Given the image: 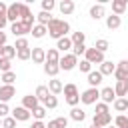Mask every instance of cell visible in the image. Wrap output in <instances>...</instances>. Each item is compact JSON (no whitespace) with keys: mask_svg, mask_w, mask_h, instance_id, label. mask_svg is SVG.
<instances>
[{"mask_svg":"<svg viewBox=\"0 0 128 128\" xmlns=\"http://www.w3.org/2000/svg\"><path fill=\"white\" fill-rule=\"evenodd\" d=\"M74 8H76V4H74L72 0H62V2L58 4V10H60V14H62V16L72 14V12H74Z\"/></svg>","mask_w":128,"mask_h":128,"instance_id":"18","label":"cell"},{"mask_svg":"<svg viewBox=\"0 0 128 128\" xmlns=\"http://www.w3.org/2000/svg\"><path fill=\"white\" fill-rule=\"evenodd\" d=\"M46 128H68V118L66 116H58L54 120H48Z\"/></svg>","mask_w":128,"mask_h":128,"instance_id":"23","label":"cell"},{"mask_svg":"<svg viewBox=\"0 0 128 128\" xmlns=\"http://www.w3.org/2000/svg\"><path fill=\"white\" fill-rule=\"evenodd\" d=\"M2 128H16V120H14L12 116L4 118V120H2Z\"/></svg>","mask_w":128,"mask_h":128,"instance_id":"47","label":"cell"},{"mask_svg":"<svg viewBox=\"0 0 128 128\" xmlns=\"http://www.w3.org/2000/svg\"><path fill=\"white\" fill-rule=\"evenodd\" d=\"M126 112H128V110H126Z\"/></svg>","mask_w":128,"mask_h":128,"instance_id":"56","label":"cell"},{"mask_svg":"<svg viewBox=\"0 0 128 128\" xmlns=\"http://www.w3.org/2000/svg\"><path fill=\"white\" fill-rule=\"evenodd\" d=\"M52 14L50 12H44V10H40L38 14H36V20H38V24H42V26H48L50 22H52Z\"/></svg>","mask_w":128,"mask_h":128,"instance_id":"25","label":"cell"},{"mask_svg":"<svg viewBox=\"0 0 128 128\" xmlns=\"http://www.w3.org/2000/svg\"><path fill=\"white\" fill-rule=\"evenodd\" d=\"M94 114H110L108 104H104V102H96V112H94Z\"/></svg>","mask_w":128,"mask_h":128,"instance_id":"45","label":"cell"},{"mask_svg":"<svg viewBox=\"0 0 128 128\" xmlns=\"http://www.w3.org/2000/svg\"><path fill=\"white\" fill-rule=\"evenodd\" d=\"M70 40H72V44H84V40H86V34L84 32H72L70 34Z\"/></svg>","mask_w":128,"mask_h":128,"instance_id":"36","label":"cell"},{"mask_svg":"<svg viewBox=\"0 0 128 128\" xmlns=\"http://www.w3.org/2000/svg\"><path fill=\"white\" fill-rule=\"evenodd\" d=\"M128 8V0H112V14L122 16Z\"/></svg>","mask_w":128,"mask_h":128,"instance_id":"17","label":"cell"},{"mask_svg":"<svg viewBox=\"0 0 128 128\" xmlns=\"http://www.w3.org/2000/svg\"><path fill=\"white\" fill-rule=\"evenodd\" d=\"M72 40H70V36H64V38H60V40H56V50L58 52H62V54H68V50H72Z\"/></svg>","mask_w":128,"mask_h":128,"instance_id":"14","label":"cell"},{"mask_svg":"<svg viewBox=\"0 0 128 128\" xmlns=\"http://www.w3.org/2000/svg\"><path fill=\"white\" fill-rule=\"evenodd\" d=\"M6 18L8 22H20L22 18V2H14V4H8V12H6Z\"/></svg>","mask_w":128,"mask_h":128,"instance_id":"3","label":"cell"},{"mask_svg":"<svg viewBox=\"0 0 128 128\" xmlns=\"http://www.w3.org/2000/svg\"><path fill=\"white\" fill-rule=\"evenodd\" d=\"M8 114H12V110L8 108V104H4V102H0V118L4 120V118H8Z\"/></svg>","mask_w":128,"mask_h":128,"instance_id":"46","label":"cell"},{"mask_svg":"<svg viewBox=\"0 0 128 128\" xmlns=\"http://www.w3.org/2000/svg\"><path fill=\"white\" fill-rule=\"evenodd\" d=\"M46 62L58 64V62H60V52H58L56 48H48V50H46Z\"/></svg>","mask_w":128,"mask_h":128,"instance_id":"27","label":"cell"},{"mask_svg":"<svg viewBox=\"0 0 128 128\" xmlns=\"http://www.w3.org/2000/svg\"><path fill=\"white\" fill-rule=\"evenodd\" d=\"M8 24V18H6V14H0V32L4 30V26Z\"/></svg>","mask_w":128,"mask_h":128,"instance_id":"48","label":"cell"},{"mask_svg":"<svg viewBox=\"0 0 128 128\" xmlns=\"http://www.w3.org/2000/svg\"><path fill=\"white\" fill-rule=\"evenodd\" d=\"M0 80H2L6 86H14V82H16V72H12V70H10V72H4Z\"/></svg>","mask_w":128,"mask_h":128,"instance_id":"32","label":"cell"},{"mask_svg":"<svg viewBox=\"0 0 128 128\" xmlns=\"http://www.w3.org/2000/svg\"><path fill=\"white\" fill-rule=\"evenodd\" d=\"M48 90H50V94L58 96V94H62V90H64V84H62L58 78H52V80L48 82Z\"/></svg>","mask_w":128,"mask_h":128,"instance_id":"22","label":"cell"},{"mask_svg":"<svg viewBox=\"0 0 128 128\" xmlns=\"http://www.w3.org/2000/svg\"><path fill=\"white\" fill-rule=\"evenodd\" d=\"M94 48H96L98 52H102V54H104V52H106V50L110 48V42H108L106 38H98V40L94 42Z\"/></svg>","mask_w":128,"mask_h":128,"instance_id":"31","label":"cell"},{"mask_svg":"<svg viewBox=\"0 0 128 128\" xmlns=\"http://www.w3.org/2000/svg\"><path fill=\"white\" fill-rule=\"evenodd\" d=\"M14 48H16V52H18V50H26V48H30V46H28V38H16Z\"/></svg>","mask_w":128,"mask_h":128,"instance_id":"41","label":"cell"},{"mask_svg":"<svg viewBox=\"0 0 128 128\" xmlns=\"http://www.w3.org/2000/svg\"><path fill=\"white\" fill-rule=\"evenodd\" d=\"M62 92H64L66 98H70V96H78V88H76V84H72V82H70V84H64V90H62Z\"/></svg>","mask_w":128,"mask_h":128,"instance_id":"35","label":"cell"},{"mask_svg":"<svg viewBox=\"0 0 128 128\" xmlns=\"http://www.w3.org/2000/svg\"><path fill=\"white\" fill-rule=\"evenodd\" d=\"M16 58H18V60H30V58H32V48L18 50V52H16Z\"/></svg>","mask_w":128,"mask_h":128,"instance_id":"39","label":"cell"},{"mask_svg":"<svg viewBox=\"0 0 128 128\" xmlns=\"http://www.w3.org/2000/svg\"><path fill=\"white\" fill-rule=\"evenodd\" d=\"M42 106H44L46 110H54V108H58V98H56L54 94H50V96L42 102Z\"/></svg>","mask_w":128,"mask_h":128,"instance_id":"30","label":"cell"},{"mask_svg":"<svg viewBox=\"0 0 128 128\" xmlns=\"http://www.w3.org/2000/svg\"><path fill=\"white\" fill-rule=\"evenodd\" d=\"M22 106L32 112V110H36V108L40 106V100L36 98V94H26V96L22 98Z\"/></svg>","mask_w":128,"mask_h":128,"instance_id":"11","label":"cell"},{"mask_svg":"<svg viewBox=\"0 0 128 128\" xmlns=\"http://www.w3.org/2000/svg\"><path fill=\"white\" fill-rule=\"evenodd\" d=\"M114 126H116V128H124V126H128V116L118 114V116H116V120H114Z\"/></svg>","mask_w":128,"mask_h":128,"instance_id":"40","label":"cell"},{"mask_svg":"<svg viewBox=\"0 0 128 128\" xmlns=\"http://www.w3.org/2000/svg\"><path fill=\"white\" fill-rule=\"evenodd\" d=\"M56 8V2L54 0H42V10L44 12H52Z\"/></svg>","mask_w":128,"mask_h":128,"instance_id":"44","label":"cell"},{"mask_svg":"<svg viewBox=\"0 0 128 128\" xmlns=\"http://www.w3.org/2000/svg\"><path fill=\"white\" fill-rule=\"evenodd\" d=\"M6 46V32H0V48Z\"/></svg>","mask_w":128,"mask_h":128,"instance_id":"51","label":"cell"},{"mask_svg":"<svg viewBox=\"0 0 128 128\" xmlns=\"http://www.w3.org/2000/svg\"><path fill=\"white\" fill-rule=\"evenodd\" d=\"M116 82L118 80H128V60H120L116 64V72H114Z\"/></svg>","mask_w":128,"mask_h":128,"instance_id":"8","label":"cell"},{"mask_svg":"<svg viewBox=\"0 0 128 128\" xmlns=\"http://www.w3.org/2000/svg\"><path fill=\"white\" fill-rule=\"evenodd\" d=\"M112 106H114L116 112H126L128 110V98H116Z\"/></svg>","mask_w":128,"mask_h":128,"instance_id":"29","label":"cell"},{"mask_svg":"<svg viewBox=\"0 0 128 128\" xmlns=\"http://www.w3.org/2000/svg\"><path fill=\"white\" fill-rule=\"evenodd\" d=\"M86 50H88V48H86V44H74V46H72V54H74L76 58H78V56H84V54H86Z\"/></svg>","mask_w":128,"mask_h":128,"instance_id":"37","label":"cell"},{"mask_svg":"<svg viewBox=\"0 0 128 128\" xmlns=\"http://www.w3.org/2000/svg\"><path fill=\"white\" fill-rule=\"evenodd\" d=\"M30 128H46V124H44V122H42V120H34V122H32V126H30Z\"/></svg>","mask_w":128,"mask_h":128,"instance_id":"49","label":"cell"},{"mask_svg":"<svg viewBox=\"0 0 128 128\" xmlns=\"http://www.w3.org/2000/svg\"><path fill=\"white\" fill-rule=\"evenodd\" d=\"M32 62H34V64H44V62H46V50H44L42 46L32 48Z\"/></svg>","mask_w":128,"mask_h":128,"instance_id":"15","label":"cell"},{"mask_svg":"<svg viewBox=\"0 0 128 128\" xmlns=\"http://www.w3.org/2000/svg\"><path fill=\"white\" fill-rule=\"evenodd\" d=\"M102 74H100V70H92L90 74H88V84H90V88H98L100 84H102Z\"/></svg>","mask_w":128,"mask_h":128,"instance_id":"19","label":"cell"},{"mask_svg":"<svg viewBox=\"0 0 128 128\" xmlns=\"http://www.w3.org/2000/svg\"><path fill=\"white\" fill-rule=\"evenodd\" d=\"M78 68H80V72H86V74H90V72H92V64H90L86 58H82V60H80Z\"/></svg>","mask_w":128,"mask_h":128,"instance_id":"42","label":"cell"},{"mask_svg":"<svg viewBox=\"0 0 128 128\" xmlns=\"http://www.w3.org/2000/svg\"><path fill=\"white\" fill-rule=\"evenodd\" d=\"M90 128H100V126H94V124H92V126H90Z\"/></svg>","mask_w":128,"mask_h":128,"instance_id":"52","label":"cell"},{"mask_svg":"<svg viewBox=\"0 0 128 128\" xmlns=\"http://www.w3.org/2000/svg\"><path fill=\"white\" fill-rule=\"evenodd\" d=\"M60 72V66L58 64H52V62H44V74L46 76H52L56 78V74Z\"/></svg>","mask_w":128,"mask_h":128,"instance_id":"26","label":"cell"},{"mask_svg":"<svg viewBox=\"0 0 128 128\" xmlns=\"http://www.w3.org/2000/svg\"><path fill=\"white\" fill-rule=\"evenodd\" d=\"M34 94H36V98H38L40 102H44V100H46V98L50 96V90H48V86H38Z\"/></svg>","mask_w":128,"mask_h":128,"instance_id":"33","label":"cell"},{"mask_svg":"<svg viewBox=\"0 0 128 128\" xmlns=\"http://www.w3.org/2000/svg\"><path fill=\"white\" fill-rule=\"evenodd\" d=\"M106 128H116V126H112V124H110V126H106Z\"/></svg>","mask_w":128,"mask_h":128,"instance_id":"53","label":"cell"},{"mask_svg":"<svg viewBox=\"0 0 128 128\" xmlns=\"http://www.w3.org/2000/svg\"><path fill=\"white\" fill-rule=\"evenodd\" d=\"M0 126H2V118H0Z\"/></svg>","mask_w":128,"mask_h":128,"instance_id":"54","label":"cell"},{"mask_svg":"<svg viewBox=\"0 0 128 128\" xmlns=\"http://www.w3.org/2000/svg\"><path fill=\"white\" fill-rule=\"evenodd\" d=\"M70 118H72L74 122H84V120H86V112H84L82 108L74 106V108H70Z\"/></svg>","mask_w":128,"mask_h":128,"instance_id":"24","label":"cell"},{"mask_svg":"<svg viewBox=\"0 0 128 128\" xmlns=\"http://www.w3.org/2000/svg\"><path fill=\"white\" fill-rule=\"evenodd\" d=\"M14 96H16V88L14 86H6V84L0 86V102L8 104V100H12Z\"/></svg>","mask_w":128,"mask_h":128,"instance_id":"9","label":"cell"},{"mask_svg":"<svg viewBox=\"0 0 128 128\" xmlns=\"http://www.w3.org/2000/svg\"><path fill=\"white\" fill-rule=\"evenodd\" d=\"M2 58H8V60L16 58V48H14V46H10V44H6V46L2 48Z\"/></svg>","mask_w":128,"mask_h":128,"instance_id":"34","label":"cell"},{"mask_svg":"<svg viewBox=\"0 0 128 128\" xmlns=\"http://www.w3.org/2000/svg\"><path fill=\"white\" fill-rule=\"evenodd\" d=\"M124 128H128V126H124Z\"/></svg>","mask_w":128,"mask_h":128,"instance_id":"55","label":"cell"},{"mask_svg":"<svg viewBox=\"0 0 128 128\" xmlns=\"http://www.w3.org/2000/svg\"><path fill=\"white\" fill-rule=\"evenodd\" d=\"M100 100H102L104 104H114V100H116V92H114V88H112V86L102 88V90H100Z\"/></svg>","mask_w":128,"mask_h":128,"instance_id":"10","label":"cell"},{"mask_svg":"<svg viewBox=\"0 0 128 128\" xmlns=\"http://www.w3.org/2000/svg\"><path fill=\"white\" fill-rule=\"evenodd\" d=\"M32 28H34V26H26V24H22V22H14V24L10 26V32H12L16 38H24L26 34H32Z\"/></svg>","mask_w":128,"mask_h":128,"instance_id":"5","label":"cell"},{"mask_svg":"<svg viewBox=\"0 0 128 128\" xmlns=\"http://www.w3.org/2000/svg\"><path fill=\"white\" fill-rule=\"evenodd\" d=\"M114 72H116V64H114V62L104 60V62L100 64V74H102V76H112Z\"/></svg>","mask_w":128,"mask_h":128,"instance_id":"21","label":"cell"},{"mask_svg":"<svg viewBox=\"0 0 128 128\" xmlns=\"http://www.w3.org/2000/svg\"><path fill=\"white\" fill-rule=\"evenodd\" d=\"M114 92H116V98H126L128 96V80H118L114 84Z\"/></svg>","mask_w":128,"mask_h":128,"instance_id":"16","label":"cell"},{"mask_svg":"<svg viewBox=\"0 0 128 128\" xmlns=\"http://www.w3.org/2000/svg\"><path fill=\"white\" fill-rule=\"evenodd\" d=\"M92 124L94 126H100V128H106L112 124V116L110 114H94L92 116Z\"/></svg>","mask_w":128,"mask_h":128,"instance_id":"12","label":"cell"},{"mask_svg":"<svg viewBox=\"0 0 128 128\" xmlns=\"http://www.w3.org/2000/svg\"><path fill=\"white\" fill-rule=\"evenodd\" d=\"M84 58L90 62V64H102L106 58H104V54L102 52H98L96 48H88L86 50V54H84Z\"/></svg>","mask_w":128,"mask_h":128,"instance_id":"6","label":"cell"},{"mask_svg":"<svg viewBox=\"0 0 128 128\" xmlns=\"http://www.w3.org/2000/svg\"><path fill=\"white\" fill-rule=\"evenodd\" d=\"M46 34H48V28H46V26L34 24V28H32V38H44Z\"/></svg>","mask_w":128,"mask_h":128,"instance_id":"28","label":"cell"},{"mask_svg":"<svg viewBox=\"0 0 128 128\" xmlns=\"http://www.w3.org/2000/svg\"><path fill=\"white\" fill-rule=\"evenodd\" d=\"M46 28H48V36L54 40H60V38L70 34V24L66 20H60V18H52V22Z\"/></svg>","mask_w":128,"mask_h":128,"instance_id":"1","label":"cell"},{"mask_svg":"<svg viewBox=\"0 0 128 128\" xmlns=\"http://www.w3.org/2000/svg\"><path fill=\"white\" fill-rule=\"evenodd\" d=\"M6 12H8V4L0 0V14H6Z\"/></svg>","mask_w":128,"mask_h":128,"instance_id":"50","label":"cell"},{"mask_svg":"<svg viewBox=\"0 0 128 128\" xmlns=\"http://www.w3.org/2000/svg\"><path fill=\"white\" fill-rule=\"evenodd\" d=\"M46 112H48V110H46V108H44V106L40 104V106H38L36 110H32V116H34L36 120H44V118H46Z\"/></svg>","mask_w":128,"mask_h":128,"instance_id":"38","label":"cell"},{"mask_svg":"<svg viewBox=\"0 0 128 128\" xmlns=\"http://www.w3.org/2000/svg\"><path fill=\"white\" fill-rule=\"evenodd\" d=\"M98 98H100V90H98V88H88V90H84V92L80 94V102L86 104V106L96 104Z\"/></svg>","mask_w":128,"mask_h":128,"instance_id":"4","label":"cell"},{"mask_svg":"<svg viewBox=\"0 0 128 128\" xmlns=\"http://www.w3.org/2000/svg\"><path fill=\"white\" fill-rule=\"evenodd\" d=\"M12 60H8V58H0V72L4 74V72H10V68H12V64H10Z\"/></svg>","mask_w":128,"mask_h":128,"instance_id":"43","label":"cell"},{"mask_svg":"<svg viewBox=\"0 0 128 128\" xmlns=\"http://www.w3.org/2000/svg\"><path fill=\"white\" fill-rule=\"evenodd\" d=\"M120 26H122V18H120V16H116V14L106 16V28H108V30H116V28H120Z\"/></svg>","mask_w":128,"mask_h":128,"instance_id":"20","label":"cell"},{"mask_svg":"<svg viewBox=\"0 0 128 128\" xmlns=\"http://www.w3.org/2000/svg\"><path fill=\"white\" fill-rule=\"evenodd\" d=\"M30 116H32V112H30V110H26L24 106H16V108L12 110V118H14L16 122H28V120H30Z\"/></svg>","mask_w":128,"mask_h":128,"instance_id":"7","label":"cell"},{"mask_svg":"<svg viewBox=\"0 0 128 128\" xmlns=\"http://www.w3.org/2000/svg\"><path fill=\"white\" fill-rule=\"evenodd\" d=\"M58 66H60V70H74L76 66H78V58L72 54V52H68V54H62L60 56V62H58Z\"/></svg>","mask_w":128,"mask_h":128,"instance_id":"2","label":"cell"},{"mask_svg":"<svg viewBox=\"0 0 128 128\" xmlns=\"http://www.w3.org/2000/svg\"><path fill=\"white\" fill-rule=\"evenodd\" d=\"M88 14H90V18H92V20H100V18H104V16H106V8H104V4H102V2H100V4H92Z\"/></svg>","mask_w":128,"mask_h":128,"instance_id":"13","label":"cell"}]
</instances>
